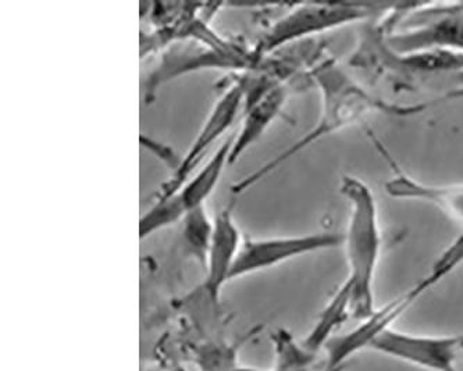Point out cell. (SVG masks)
<instances>
[{
    "label": "cell",
    "instance_id": "4",
    "mask_svg": "<svg viewBox=\"0 0 463 371\" xmlns=\"http://www.w3.org/2000/svg\"><path fill=\"white\" fill-rule=\"evenodd\" d=\"M384 7L359 4H299L270 25L253 49L259 60L307 38L372 19Z\"/></svg>",
    "mask_w": 463,
    "mask_h": 371
},
{
    "label": "cell",
    "instance_id": "2",
    "mask_svg": "<svg viewBox=\"0 0 463 371\" xmlns=\"http://www.w3.org/2000/svg\"><path fill=\"white\" fill-rule=\"evenodd\" d=\"M340 192L349 205V220L344 236L349 274L344 284L351 299V317L364 320L374 309V274L382 255L383 237L376 199L369 185L345 175Z\"/></svg>",
    "mask_w": 463,
    "mask_h": 371
},
{
    "label": "cell",
    "instance_id": "7",
    "mask_svg": "<svg viewBox=\"0 0 463 371\" xmlns=\"http://www.w3.org/2000/svg\"><path fill=\"white\" fill-rule=\"evenodd\" d=\"M372 350L430 371H457L458 352L463 350V337L458 335H416L385 329L372 345Z\"/></svg>",
    "mask_w": 463,
    "mask_h": 371
},
{
    "label": "cell",
    "instance_id": "16",
    "mask_svg": "<svg viewBox=\"0 0 463 371\" xmlns=\"http://www.w3.org/2000/svg\"><path fill=\"white\" fill-rule=\"evenodd\" d=\"M187 215V210L181 205L177 195L172 193L167 197H159L149 210L142 216L139 221V237L142 239L152 236L159 229L180 223Z\"/></svg>",
    "mask_w": 463,
    "mask_h": 371
},
{
    "label": "cell",
    "instance_id": "13",
    "mask_svg": "<svg viewBox=\"0 0 463 371\" xmlns=\"http://www.w3.org/2000/svg\"><path fill=\"white\" fill-rule=\"evenodd\" d=\"M234 138L235 131L223 139V143L220 144L219 148L213 152L209 161L198 170V172L191 177L177 192H175L187 213L199 206H205L206 199L213 193L224 170L230 166V154H232Z\"/></svg>",
    "mask_w": 463,
    "mask_h": 371
},
{
    "label": "cell",
    "instance_id": "8",
    "mask_svg": "<svg viewBox=\"0 0 463 371\" xmlns=\"http://www.w3.org/2000/svg\"><path fill=\"white\" fill-rule=\"evenodd\" d=\"M245 89L242 79H237L234 84L227 88L220 99L214 103L213 109L206 117L205 123L202 124L198 135L191 144L187 153L181 157V164L177 172H173L169 181L163 185L159 197H167L177 192L185 182L190 180L191 174L196 166H199L206 152L219 141L222 136L226 135L227 131L232 127L237 120L240 112L244 110Z\"/></svg>",
    "mask_w": 463,
    "mask_h": 371
},
{
    "label": "cell",
    "instance_id": "6",
    "mask_svg": "<svg viewBox=\"0 0 463 371\" xmlns=\"http://www.w3.org/2000/svg\"><path fill=\"white\" fill-rule=\"evenodd\" d=\"M343 244L344 236L337 233L245 238L229 281L280 266L281 263L304 255L335 249Z\"/></svg>",
    "mask_w": 463,
    "mask_h": 371
},
{
    "label": "cell",
    "instance_id": "12",
    "mask_svg": "<svg viewBox=\"0 0 463 371\" xmlns=\"http://www.w3.org/2000/svg\"><path fill=\"white\" fill-rule=\"evenodd\" d=\"M287 97H288V88L286 82H283L271 88L265 97L256 100L252 105L245 106L240 128L235 131L234 144L230 154V166L240 161L242 154L262 138L263 134L280 116Z\"/></svg>",
    "mask_w": 463,
    "mask_h": 371
},
{
    "label": "cell",
    "instance_id": "15",
    "mask_svg": "<svg viewBox=\"0 0 463 371\" xmlns=\"http://www.w3.org/2000/svg\"><path fill=\"white\" fill-rule=\"evenodd\" d=\"M181 223H183L184 245L205 269L212 234H213V220L209 218L205 206H199L188 211Z\"/></svg>",
    "mask_w": 463,
    "mask_h": 371
},
{
    "label": "cell",
    "instance_id": "18",
    "mask_svg": "<svg viewBox=\"0 0 463 371\" xmlns=\"http://www.w3.org/2000/svg\"><path fill=\"white\" fill-rule=\"evenodd\" d=\"M457 76H458V79H459L460 81H462V87H460V89H463V71H460V73H458Z\"/></svg>",
    "mask_w": 463,
    "mask_h": 371
},
{
    "label": "cell",
    "instance_id": "3",
    "mask_svg": "<svg viewBox=\"0 0 463 371\" xmlns=\"http://www.w3.org/2000/svg\"><path fill=\"white\" fill-rule=\"evenodd\" d=\"M387 43L400 55L428 51L463 53V4L394 6Z\"/></svg>",
    "mask_w": 463,
    "mask_h": 371
},
{
    "label": "cell",
    "instance_id": "17",
    "mask_svg": "<svg viewBox=\"0 0 463 371\" xmlns=\"http://www.w3.org/2000/svg\"><path fill=\"white\" fill-rule=\"evenodd\" d=\"M270 371H312L310 368L299 367H281V366H273Z\"/></svg>",
    "mask_w": 463,
    "mask_h": 371
},
{
    "label": "cell",
    "instance_id": "1",
    "mask_svg": "<svg viewBox=\"0 0 463 371\" xmlns=\"http://www.w3.org/2000/svg\"><path fill=\"white\" fill-rule=\"evenodd\" d=\"M309 77L319 87L320 94H322V113H320L317 125L286 151L277 154L274 159L266 162L263 166L250 172L244 180L232 185V193H237V195L244 193L253 185L265 180L271 172L280 169L289 159L301 153L313 144L319 143L320 139L344 130V128L351 127L369 116L411 117V116L426 112L437 103H441L439 100L420 102L416 105L385 102L364 89L333 58L322 59V60L313 63L310 66Z\"/></svg>",
    "mask_w": 463,
    "mask_h": 371
},
{
    "label": "cell",
    "instance_id": "9",
    "mask_svg": "<svg viewBox=\"0 0 463 371\" xmlns=\"http://www.w3.org/2000/svg\"><path fill=\"white\" fill-rule=\"evenodd\" d=\"M415 301H418V298L410 291L361 320L362 323L351 331L331 337L323 348L326 350V365L323 371H340L346 362L361 350L367 348L372 349V345L380 335L390 329L398 317L408 311Z\"/></svg>",
    "mask_w": 463,
    "mask_h": 371
},
{
    "label": "cell",
    "instance_id": "14",
    "mask_svg": "<svg viewBox=\"0 0 463 371\" xmlns=\"http://www.w3.org/2000/svg\"><path fill=\"white\" fill-rule=\"evenodd\" d=\"M348 317H351V299H349L348 288L343 284L330 299L327 306L323 309L322 313L317 317V323L302 344L312 352H319L327 344L328 339L335 337V329L345 323Z\"/></svg>",
    "mask_w": 463,
    "mask_h": 371
},
{
    "label": "cell",
    "instance_id": "10",
    "mask_svg": "<svg viewBox=\"0 0 463 371\" xmlns=\"http://www.w3.org/2000/svg\"><path fill=\"white\" fill-rule=\"evenodd\" d=\"M370 141L374 149L379 152L383 161L392 170V179L384 184L388 195L395 199L419 200V202L430 203L439 210L444 211L449 218L463 224V185H434L426 184L413 179L395 161L392 152L385 148L384 144L373 135L372 131H367Z\"/></svg>",
    "mask_w": 463,
    "mask_h": 371
},
{
    "label": "cell",
    "instance_id": "11",
    "mask_svg": "<svg viewBox=\"0 0 463 371\" xmlns=\"http://www.w3.org/2000/svg\"><path fill=\"white\" fill-rule=\"evenodd\" d=\"M242 244L244 239L230 206L220 211L213 220V234L206 259L205 288L214 302H219L222 290L230 283V273L234 267Z\"/></svg>",
    "mask_w": 463,
    "mask_h": 371
},
{
    "label": "cell",
    "instance_id": "5",
    "mask_svg": "<svg viewBox=\"0 0 463 371\" xmlns=\"http://www.w3.org/2000/svg\"><path fill=\"white\" fill-rule=\"evenodd\" d=\"M260 63L253 51L250 53L234 45L213 46L199 41H180L165 51L159 66L149 74L145 87L146 100H151L160 85L184 74L203 69L247 70L252 71Z\"/></svg>",
    "mask_w": 463,
    "mask_h": 371
}]
</instances>
